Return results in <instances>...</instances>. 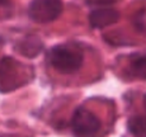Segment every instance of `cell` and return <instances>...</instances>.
<instances>
[{"label":"cell","instance_id":"6da1fadb","mask_svg":"<svg viewBox=\"0 0 146 137\" xmlns=\"http://www.w3.org/2000/svg\"><path fill=\"white\" fill-rule=\"evenodd\" d=\"M47 61L61 74H74L83 65V54L69 44L53 46L47 54Z\"/></svg>","mask_w":146,"mask_h":137},{"label":"cell","instance_id":"7a4b0ae2","mask_svg":"<svg viewBox=\"0 0 146 137\" xmlns=\"http://www.w3.org/2000/svg\"><path fill=\"white\" fill-rule=\"evenodd\" d=\"M102 122L92 111L79 107L74 112L71 119V130L76 137H95L100 131Z\"/></svg>","mask_w":146,"mask_h":137},{"label":"cell","instance_id":"3957f363","mask_svg":"<svg viewBox=\"0 0 146 137\" xmlns=\"http://www.w3.org/2000/svg\"><path fill=\"white\" fill-rule=\"evenodd\" d=\"M24 76L23 66L21 62L12 57H4L0 60V91L8 93L22 85Z\"/></svg>","mask_w":146,"mask_h":137},{"label":"cell","instance_id":"277c9868","mask_svg":"<svg viewBox=\"0 0 146 137\" xmlns=\"http://www.w3.org/2000/svg\"><path fill=\"white\" fill-rule=\"evenodd\" d=\"M64 5L61 1L43 0V1H32L28 8V15L33 22L46 24L53 22L61 13Z\"/></svg>","mask_w":146,"mask_h":137},{"label":"cell","instance_id":"5b68a950","mask_svg":"<svg viewBox=\"0 0 146 137\" xmlns=\"http://www.w3.org/2000/svg\"><path fill=\"white\" fill-rule=\"evenodd\" d=\"M119 19V13L114 8L109 7H98L92 10L89 14V23L93 28H104L117 23Z\"/></svg>","mask_w":146,"mask_h":137},{"label":"cell","instance_id":"8992f818","mask_svg":"<svg viewBox=\"0 0 146 137\" xmlns=\"http://www.w3.org/2000/svg\"><path fill=\"white\" fill-rule=\"evenodd\" d=\"M42 48H43V43L37 36H27L15 44L17 52L28 58L37 57L42 52Z\"/></svg>","mask_w":146,"mask_h":137},{"label":"cell","instance_id":"52a82bcc","mask_svg":"<svg viewBox=\"0 0 146 137\" xmlns=\"http://www.w3.org/2000/svg\"><path fill=\"white\" fill-rule=\"evenodd\" d=\"M127 130L135 137H146V116H133L128 119Z\"/></svg>","mask_w":146,"mask_h":137},{"label":"cell","instance_id":"ba28073f","mask_svg":"<svg viewBox=\"0 0 146 137\" xmlns=\"http://www.w3.org/2000/svg\"><path fill=\"white\" fill-rule=\"evenodd\" d=\"M130 69L135 77L146 80V55H140L135 57V60L131 62Z\"/></svg>","mask_w":146,"mask_h":137},{"label":"cell","instance_id":"9c48e42d","mask_svg":"<svg viewBox=\"0 0 146 137\" xmlns=\"http://www.w3.org/2000/svg\"><path fill=\"white\" fill-rule=\"evenodd\" d=\"M0 137H24V136H19V135H1Z\"/></svg>","mask_w":146,"mask_h":137},{"label":"cell","instance_id":"30bf717a","mask_svg":"<svg viewBox=\"0 0 146 137\" xmlns=\"http://www.w3.org/2000/svg\"><path fill=\"white\" fill-rule=\"evenodd\" d=\"M144 105H145V111H146V94H145V97H144Z\"/></svg>","mask_w":146,"mask_h":137}]
</instances>
